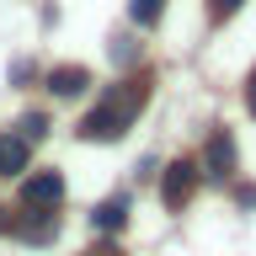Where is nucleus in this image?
<instances>
[{
	"mask_svg": "<svg viewBox=\"0 0 256 256\" xmlns=\"http://www.w3.org/2000/svg\"><path fill=\"white\" fill-rule=\"evenodd\" d=\"M144 86H134V80H118L102 102H96L86 118H80V139L86 144H112V139H123L128 123H134V112L144 107Z\"/></svg>",
	"mask_w": 256,
	"mask_h": 256,
	"instance_id": "nucleus-1",
	"label": "nucleus"
},
{
	"mask_svg": "<svg viewBox=\"0 0 256 256\" xmlns=\"http://www.w3.org/2000/svg\"><path fill=\"white\" fill-rule=\"evenodd\" d=\"M235 203L240 208H256V187H235Z\"/></svg>",
	"mask_w": 256,
	"mask_h": 256,
	"instance_id": "nucleus-11",
	"label": "nucleus"
},
{
	"mask_svg": "<svg viewBox=\"0 0 256 256\" xmlns=\"http://www.w3.org/2000/svg\"><path fill=\"white\" fill-rule=\"evenodd\" d=\"M43 134H48V118H43V112H27V118H22V139H27V144H38Z\"/></svg>",
	"mask_w": 256,
	"mask_h": 256,
	"instance_id": "nucleus-9",
	"label": "nucleus"
},
{
	"mask_svg": "<svg viewBox=\"0 0 256 256\" xmlns=\"http://www.w3.org/2000/svg\"><path fill=\"white\" fill-rule=\"evenodd\" d=\"M0 235H11V214L6 208H0Z\"/></svg>",
	"mask_w": 256,
	"mask_h": 256,
	"instance_id": "nucleus-13",
	"label": "nucleus"
},
{
	"mask_svg": "<svg viewBox=\"0 0 256 256\" xmlns=\"http://www.w3.org/2000/svg\"><path fill=\"white\" fill-rule=\"evenodd\" d=\"M86 86H91V70L86 64H54L48 70V91L54 96H80Z\"/></svg>",
	"mask_w": 256,
	"mask_h": 256,
	"instance_id": "nucleus-5",
	"label": "nucleus"
},
{
	"mask_svg": "<svg viewBox=\"0 0 256 256\" xmlns=\"http://www.w3.org/2000/svg\"><path fill=\"white\" fill-rule=\"evenodd\" d=\"M198 171H208L214 176V182H230V176H235V139H230V134H208V150H203V166H198Z\"/></svg>",
	"mask_w": 256,
	"mask_h": 256,
	"instance_id": "nucleus-4",
	"label": "nucleus"
},
{
	"mask_svg": "<svg viewBox=\"0 0 256 256\" xmlns=\"http://www.w3.org/2000/svg\"><path fill=\"white\" fill-rule=\"evenodd\" d=\"M64 203V176L59 171H32L22 182V208H59Z\"/></svg>",
	"mask_w": 256,
	"mask_h": 256,
	"instance_id": "nucleus-3",
	"label": "nucleus"
},
{
	"mask_svg": "<svg viewBox=\"0 0 256 256\" xmlns=\"http://www.w3.org/2000/svg\"><path fill=\"white\" fill-rule=\"evenodd\" d=\"M192 187H198V160H171L166 176H160V203H166V214H182Z\"/></svg>",
	"mask_w": 256,
	"mask_h": 256,
	"instance_id": "nucleus-2",
	"label": "nucleus"
},
{
	"mask_svg": "<svg viewBox=\"0 0 256 256\" xmlns=\"http://www.w3.org/2000/svg\"><path fill=\"white\" fill-rule=\"evenodd\" d=\"M32 160V144L22 139V134H11V139H0V176H22Z\"/></svg>",
	"mask_w": 256,
	"mask_h": 256,
	"instance_id": "nucleus-6",
	"label": "nucleus"
},
{
	"mask_svg": "<svg viewBox=\"0 0 256 256\" xmlns=\"http://www.w3.org/2000/svg\"><path fill=\"white\" fill-rule=\"evenodd\" d=\"M160 11H166V0H128V16H134L139 27H155Z\"/></svg>",
	"mask_w": 256,
	"mask_h": 256,
	"instance_id": "nucleus-8",
	"label": "nucleus"
},
{
	"mask_svg": "<svg viewBox=\"0 0 256 256\" xmlns=\"http://www.w3.org/2000/svg\"><path fill=\"white\" fill-rule=\"evenodd\" d=\"M246 107H251V118H256V70H251V80H246Z\"/></svg>",
	"mask_w": 256,
	"mask_h": 256,
	"instance_id": "nucleus-12",
	"label": "nucleus"
},
{
	"mask_svg": "<svg viewBox=\"0 0 256 256\" xmlns=\"http://www.w3.org/2000/svg\"><path fill=\"white\" fill-rule=\"evenodd\" d=\"M208 6H214V16H219V22H224V16H235L240 6H246V0H208Z\"/></svg>",
	"mask_w": 256,
	"mask_h": 256,
	"instance_id": "nucleus-10",
	"label": "nucleus"
},
{
	"mask_svg": "<svg viewBox=\"0 0 256 256\" xmlns=\"http://www.w3.org/2000/svg\"><path fill=\"white\" fill-rule=\"evenodd\" d=\"M91 224L96 230H107V235H118L128 224V198H107V203H96L91 208Z\"/></svg>",
	"mask_w": 256,
	"mask_h": 256,
	"instance_id": "nucleus-7",
	"label": "nucleus"
},
{
	"mask_svg": "<svg viewBox=\"0 0 256 256\" xmlns=\"http://www.w3.org/2000/svg\"><path fill=\"white\" fill-rule=\"evenodd\" d=\"M96 256H112V251H96Z\"/></svg>",
	"mask_w": 256,
	"mask_h": 256,
	"instance_id": "nucleus-14",
	"label": "nucleus"
}]
</instances>
